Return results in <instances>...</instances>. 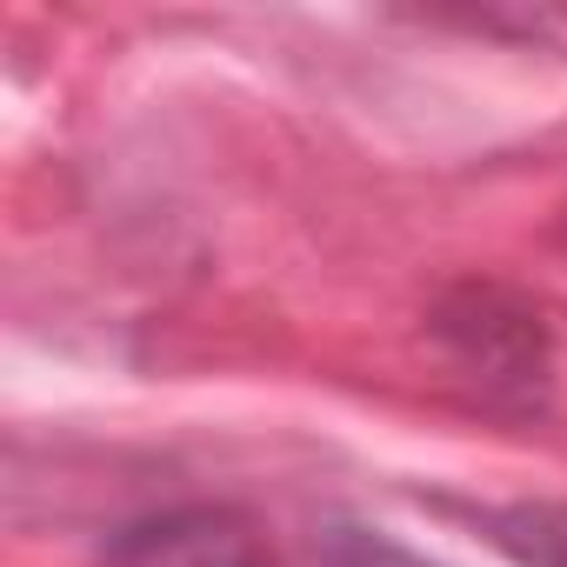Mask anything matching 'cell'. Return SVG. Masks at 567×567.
<instances>
[{"label": "cell", "mask_w": 567, "mask_h": 567, "mask_svg": "<svg viewBox=\"0 0 567 567\" xmlns=\"http://www.w3.org/2000/svg\"><path fill=\"white\" fill-rule=\"evenodd\" d=\"M94 567H267V547L240 507L187 501L114 527Z\"/></svg>", "instance_id": "cell-1"}, {"label": "cell", "mask_w": 567, "mask_h": 567, "mask_svg": "<svg viewBox=\"0 0 567 567\" xmlns=\"http://www.w3.org/2000/svg\"><path fill=\"white\" fill-rule=\"evenodd\" d=\"M441 341L447 354L487 388V394H534L540 374H547V334H540V315H527L520 301L494 295V288H467L461 301L441 308Z\"/></svg>", "instance_id": "cell-2"}, {"label": "cell", "mask_w": 567, "mask_h": 567, "mask_svg": "<svg viewBox=\"0 0 567 567\" xmlns=\"http://www.w3.org/2000/svg\"><path fill=\"white\" fill-rule=\"evenodd\" d=\"M487 540L520 560V567H567V507L560 501H520V507H487L481 514Z\"/></svg>", "instance_id": "cell-3"}, {"label": "cell", "mask_w": 567, "mask_h": 567, "mask_svg": "<svg viewBox=\"0 0 567 567\" xmlns=\"http://www.w3.org/2000/svg\"><path fill=\"white\" fill-rule=\"evenodd\" d=\"M315 560L321 567H441V560H427V554H414V547H401V540H388L374 527H348V520L321 534Z\"/></svg>", "instance_id": "cell-4"}]
</instances>
